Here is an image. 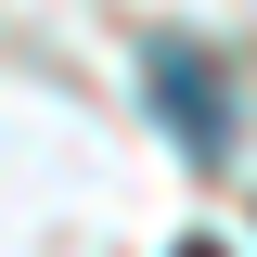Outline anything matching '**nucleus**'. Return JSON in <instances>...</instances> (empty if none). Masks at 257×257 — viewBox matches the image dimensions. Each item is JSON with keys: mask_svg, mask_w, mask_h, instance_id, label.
Instances as JSON below:
<instances>
[{"mask_svg": "<svg viewBox=\"0 0 257 257\" xmlns=\"http://www.w3.org/2000/svg\"><path fill=\"white\" fill-rule=\"evenodd\" d=\"M142 90H155V116L180 128V155H193V167H219V155H231V77L193 52V39H155V52H142Z\"/></svg>", "mask_w": 257, "mask_h": 257, "instance_id": "obj_1", "label": "nucleus"}, {"mask_svg": "<svg viewBox=\"0 0 257 257\" xmlns=\"http://www.w3.org/2000/svg\"><path fill=\"white\" fill-rule=\"evenodd\" d=\"M180 257H231V244H206V231H193V244H180Z\"/></svg>", "mask_w": 257, "mask_h": 257, "instance_id": "obj_2", "label": "nucleus"}]
</instances>
